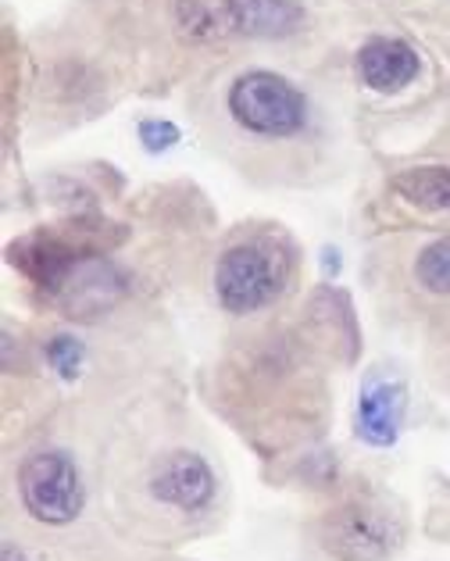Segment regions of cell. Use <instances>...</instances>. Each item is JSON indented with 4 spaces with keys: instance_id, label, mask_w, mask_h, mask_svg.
Here are the masks:
<instances>
[{
    "instance_id": "cell-11",
    "label": "cell",
    "mask_w": 450,
    "mask_h": 561,
    "mask_svg": "<svg viewBox=\"0 0 450 561\" xmlns=\"http://www.w3.org/2000/svg\"><path fill=\"white\" fill-rule=\"evenodd\" d=\"M397 194L426 211H447L450 215V169L447 165H418L404 169L390 180Z\"/></svg>"
},
{
    "instance_id": "cell-1",
    "label": "cell",
    "mask_w": 450,
    "mask_h": 561,
    "mask_svg": "<svg viewBox=\"0 0 450 561\" xmlns=\"http://www.w3.org/2000/svg\"><path fill=\"white\" fill-rule=\"evenodd\" d=\"M115 243H122V232H115L112 222H86V218H79V222L36 229L30 237L15 240L8 248V262L50 297L79 265L107 254V248H115Z\"/></svg>"
},
{
    "instance_id": "cell-9",
    "label": "cell",
    "mask_w": 450,
    "mask_h": 561,
    "mask_svg": "<svg viewBox=\"0 0 450 561\" xmlns=\"http://www.w3.org/2000/svg\"><path fill=\"white\" fill-rule=\"evenodd\" d=\"M404 408L407 390L401 379H368L358 397V412H354V430L365 444L393 447L401 436Z\"/></svg>"
},
{
    "instance_id": "cell-14",
    "label": "cell",
    "mask_w": 450,
    "mask_h": 561,
    "mask_svg": "<svg viewBox=\"0 0 450 561\" xmlns=\"http://www.w3.org/2000/svg\"><path fill=\"white\" fill-rule=\"evenodd\" d=\"M180 140H183V133L175 122H165V118H143L140 122V144H143V150H150V154L172 150Z\"/></svg>"
},
{
    "instance_id": "cell-5",
    "label": "cell",
    "mask_w": 450,
    "mask_h": 561,
    "mask_svg": "<svg viewBox=\"0 0 450 561\" xmlns=\"http://www.w3.org/2000/svg\"><path fill=\"white\" fill-rule=\"evenodd\" d=\"M229 112L247 133L293 136L308 122V101L290 79L257 68V72H243L229 87Z\"/></svg>"
},
{
    "instance_id": "cell-8",
    "label": "cell",
    "mask_w": 450,
    "mask_h": 561,
    "mask_svg": "<svg viewBox=\"0 0 450 561\" xmlns=\"http://www.w3.org/2000/svg\"><path fill=\"white\" fill-rule=\"evenodd\" d=\"M122 294H126V279H122V272L101 254L79 265L72 276L50 294V300H58L65 314H72V319L76 314L79 319H90V314H101L112 308Z\"/></svg>"
},
{
    "instance_id": "cell-7",
    "label": "cell",
    "mask_w": 450,
    "mask_h": 561,
    "mask_svg": "<svg viewBox=\"0 0 450 561\" xmlns=\"http://www.w3.org/2000/svg\"><path fill=\"white\" fill-rule=\"evenodd\" d=\"M215 472L194 450H172L150 472V494L180 512H200L215 497Z\"/></svg>"
},
{
    "instance_id": "cell-12",
    "label": "cell",
    "mask_w": 450,
    "mask_h": 561,
    "mask_svg": "<svg viewBox=\"0 0 450 561\" xmlns=\"http://www.w3.org/2000/svg\"><path fill=\"white\" fill-rule=\"evenodd\" d=\"M415 279L422 290L450 297V237L429 243L415 262Z\"/></svg>"
},
{
    "instance_id": "cell-13",
    "label": "cell",
    "mask_w": 450,
    "mask_h": 561,
    "mask_svg": "<svg viewBox=\"0 0 450 561\" xmlns=\"http://www.w3.org/2000/svg\"><path fill=\"white\" fill-rule=\"evenodd\" d=\"M47 358H50V365L58 368L65 379H76V373L83 368L86 351H83V344H79L76 336H54L50 344H47Z\"/></svg>"
},
{
    "instance_id": "cell-10",
    "label": "cell",
    "mask_w": 450,
    "mask_h": 561,
    "mask_svg": "<svg viewBox=\"0 0 450 561\" xmlns=\"http://www.w3.org/2000/svg\"><path fill=\"white\" fill-rule=\"evenodd\" d=\"M422 72V58L412 44L404 39H368L358 50V76L368 90L376 93H397L407 83H415V76Z\"/></svg>"
},
{
    "instance_id": "cell-2",
    "label": "cell",
    "mask_w": 450,
    "mask_h": 561,
    "mask_svg": "<svg viewBox=\"0 0 450 561\" xmlns=\"http://www.w3.org/2000/svg\"><path fill=\"white\" fill-rule=\"evenodd\" d=\"M175 22L189 39H282L304 25L297 0H175Z\"/></svg>"
},
{
    "instance_id": "cell-3",
    "label": "cell",
    "mask_w": 450,
    "mask_h": 561,
    "mask_svg": "<svg viewBox=\"0 0 450 561\" xmlns=\"http://www.w3.org/2000/svg\"><path fill=\"white\" fill-rule=\"evenodd\" d=\"M290 251L272 237L233 243L215 265V294L229 314H251L272 305L290 283Z\"/></svg>"
},
{
    "instance_id": "cell-6",
    "label": "cell",
    "mask_w": 450,
    "mask_h": 561,
    "mask_svg": "<svg viewBox=\"0 0 450 561\" xmlns=\"http://www.w3.org/2000/svg\"><path fill=\"white\" fill-rule=\"evenodd\" d=\"M19 494L36 523L68 526L83 512V479L65 450H36L19 469Z\"/></svg>"
},
{
    "instance_id": "cell-4",
    "label": "cell",
    "mask_w": 450,
    "mask_h": 561,
    "mask_svg": "<svg viewBox=\"0 0 450 561\" xmlns=\"http://www.w3.org/2000/svg\"><path fill=\"white\" fill-rule=\"evenodd\" d=\"M319 540L336 561H386L404 543V523L383 497L361 494L322 518Z\"/></svg>"
}]
</instances>
